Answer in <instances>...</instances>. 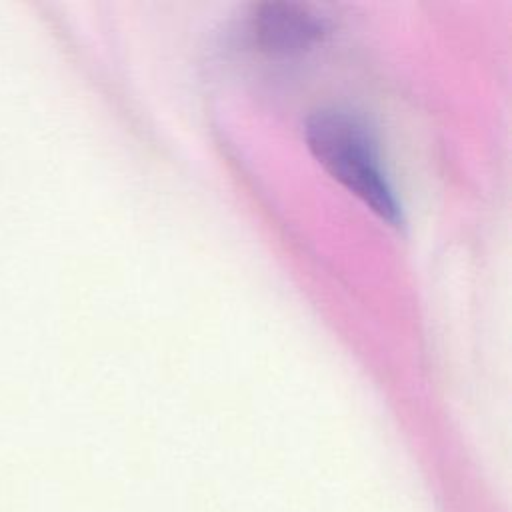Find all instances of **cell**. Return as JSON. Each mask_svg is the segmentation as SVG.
Here are the masks:
<instances>
[{"instance_id": "1", "label": "cell", "mask_w": 512, "mask_h": 512, "mask_svg": "<svg viewBox=\"0 0 512 512\" xmlns=\"http://www.w3.org/2000/svg\"><path fill=\"white\" fill-rule=\"evenodd\" d=\"M308 148L318 164L346 190L358 196L382 220L402 222L398 202L380 166L370 126L346 110H318L304 128Z\"/></svg>"}, {"instance_id": "2", "label": "cell", "mask_w": 512, "mask_h": 512, "mask_svg": "<svg viewBox=\"0 0 512 512\" xmlns=\"http://www.w3.org/2000/svg\"><path fill=\"white\" fill-rule=\"evenodd\" d=\"M326 32V22L310 8L294 2L260 4L254 16L258 44L272 54H296L310 48Z\"/></svg>"}]
</instances>
